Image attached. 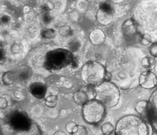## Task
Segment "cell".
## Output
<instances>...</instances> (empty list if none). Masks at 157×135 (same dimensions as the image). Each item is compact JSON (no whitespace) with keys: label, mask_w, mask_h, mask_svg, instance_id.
Masks as SVG:
<instances>
[{"label":"cell","mask_w":157,"mask_h":135,"mask_svg":"<svg viewBox=\"0 0 157 135\" xmlns=\"http://www.w3.org/2000/svg\"><path fill=\"white\" fill-rule=\"evenodd\" d=\"M75 57L70 51L63 48L49 51L45 56L44 68L48 70L61 69L73 63Z\"/></svg>","instance_id":"1"},{"label":"cell","mask_w":157,"mask_h":135,"mask_svg":"<svg viewBox=\"0 0 157 135\" xmlns=\"http://www.w3.org/2000/svg\"><path fill=\"white\" fill-rule=\"evenodd\" d=\"M150 103L147 101H140L136 104V110L140 115L145 117Z\"/></svg>","instance_id":"11"},{"label":"cell","mask_w":157,"mask_h":135,"mask_svg":"<svg viewBox=\"0 0 157 135\" xmlns=\"http://www.w3.org/2000/svg\"><path fill=\"white\" fill-rule=\"evenodd\" d=\"M12 48L13 49L14 52H17L19 50L20 47L19 45L17 44H14L12 45Z\"/></svg>","instance_id":"22"},{"label":"cell","mask_w":157,"mask_h":135,"mask_svg":"<svg viewBox=\"0 0 157 135\" xmlns=\"http://www.w3.org/2000/svg\"><path fill=\"white\" fill-rule=\"evenodd\" d=\"M137 23L133 19L128 20L123 26V33L125 37L130 41H140L143 38Z\"/></svg>","instance_id":"7"},{"label":"cell","mask_w":157,"mask_h":135,"mask_svg":"<svg viewBox=\"0 0 157 135\" xmlns=\"http://www.w3.org/2000/svg\"><path fill=\"white\" fill-rule=\"evenodd\" d=\"M15 77H18L20 80H23L29 78L32 75V70L27 66H22L13 71Z\"/></svg>","instance_id":"10"},{"label":"cell","mask_w":157,"mask_h":135,"mask_svg":"<svg viewBox=\"0 0 157 135\" xmlns=\"http://www.w3.org/2000/svg\"><path fill=\"white\" fill-rule=\"evenodd\" d=\"M100 9L102 12L109 14H111L113 13V8L109 4L106 3H102L100 6Z\"/></svg>","instance_id":"15"},{"label":"cell","mask_w":157,"mask_h":135,"mask_svg":"<svg viewBox=\"0 0 157 135\" xmlns=\"http://www.w3.org/2000/svg\"><path fill=\"white\" fill-rule=\"evenodd\" d=\"M5 59V53L2 49L1 50V61H2Z\"/></svg>","instance_id":"24"},{"label":"cell","mask_w":157,"mask_h":135,"mask_svg":"<svg viewBox=\"0 0 157 135\" xmlns=\"http://www.w3.org/2000/svg\"><path fill=\"white\" fill-rule=\"evenodd\" d=\"M112 79V75L108 72H106L105 75L104 80L106 82H109Z\"/></svg>","instance_id":"21"},{"label":"cell","mask_w":157,"mask_h":135,"mask_svg":"<svg viewBox=\"0 0 157 135\" xmlns=\"http://www.w3.org/2000/svg\"><path fill=\"white\" fill-rule=\"evenodd\" d=\"M150 52L152 56L157 57V42L154 43L150 46Z\"/></svg>","instance_id":"18"},{"label":"cell","mask_w":157,"mask_h":135,"mask_svg":"<svg viewBox=\"0 0 157 135\" xmlns=\"http://www.w3.org/2000/svg\"><path fill=\"white\" fill-rule=\"evenodd\" d=\"M102 131L104 134L108 135L111 133L113 131V126L111 124L106 123L102 126Z\"/></svg>","instance_id":"17"},{"label":"cell","mask_w":157,"mask_h":135,"mask_svg":"<svg viewBox=\"0 0 157 135\" xmlns=\"http://www.w3.org/2000/svg\"><path fill=\"white\" fill-rule=\"evenodd\" d=\"M142 64L143 68L151 70L155 65V60L152 58L145 57L142 60Z\"/></svg>","instance_id":"14"},{"label":"cell","mask_w":157,"mask_h":135,"mask_svg":"<svg viewBox=\"0 0 157 135\" xmlns=\"http://www.w3.org/2000/svg\"><path fill=\"white\" fill-rule=\"evenodd\" d=\"M95 98L105 106L111 107L117 104L120 98L119 92L114 84L104 81L94 87Z\"/></svg>","instance_id":"2"},{"label":"cell","mask_w":157,"mask_h":135,"mask_svg":"<svg viewBox=\"0 0 157 135\" xmlns=\"http://www.w3.org/2000/svg\"><path fill=\"white\" fill-rule=\"evenodd\" d=\"M146 126L142 120L136 116H129L119 120L117 125V134H135V133L146 132Z\"/></svg>","instance_id":"5"},{"label":"cell","mask_w":157,"mask_h":135,"mask_svg":"<svg viewBox=\"0 0 157 135\" xmlns=\"http://www.w3.org/2000/svg\"><path fill=\"white\" fill-rule=\"evenodd\" d=\"M59 32L60 34L63 37L67 36L73 34L71 28L67 25L62 26L59 29Z\"/></svg>","instance_id":"16"},{"label":"cell","mask_w":157,"mask_h":135,"mask_svg":"<svg viewBox=\"0 0 157 135\" xmlns=\"http://www.w3.org/2000/svg\"><path fill=\"white\" fill-rule=\"evenodd\" d=\"M140 86L146 89H151L157 86V77L150 71L143 72L139 78Z\"/></svg>","instance_id":"8"},{"label":"cell","mask_w":157,"mask_h":135,"mask_svg":"<svg viewBox=\"0 0 157 135\" xmlns=\"http://www.w3.org/2000/svg\"><path fill=\"white\" fill-rule=\"evenodd\" d=\"M79 43L77 41H73L70 42L69 46L70 50L74 51L77 50L79 48Z\"/></svg>","instance_id":"19"},{"label":"cell","mask_w":157,"mask_h":135,"mask_svg":"<svg viewBox=\"0 0 157 135\" xmlns=\"http://www.w3.org/2000/svg\"><path fill=\"white\" fill-rule=\"evenodd\" d=\"M41 35L43 38L50 39L54 38L56 36V32L53 29H47L43 30L41 33Z\"/></svg>","instance_id":"13"},{"label":"cell","mask_w":157,"mask_h":135,"mask_svg":"<svg viewBox=\"0 0 157 135\" xmlns=\"http://www.w3.org/2000/svg\"><path fill=\"white\" fill-rule=\"evenodd\" d=\"M6 122L12 129L21 132L30 130L32 124L27 114L18 110L9 114L6 118Z\"/></svg>","instance_id":"6"},{"label":"cell","mask_w":157,"mask_h":135,"mask_svg":"<svg viewBox=\"0 0 157 135\" xmlns=\"http://www.w3.org/2000/svg\"><path fill=\"white\" fill-rule=\"evenodd\" d=\"M30 92L36 98H44L47 91V87L42 83L36 82L33 83L29 87Z\"/></svg>","instance_id":"9"},{"label":"cell","mask_w":157,"mask_h":135,"mask_svg":"<svg viewBox=\"0 0 157 135\" xmlns=\"http://www.w3.org/2000/svg\"><path fill=\"white\" fill-rule=\"evenodd\" d=\"M10 19L9 17H8L7 16H4L2 18L1 20L3 23H5L9 22Z\"/></svg>","instance_id":"23"},{"label":"cell","mask_w":157,"mask_h":135,"mask_svg":"<svg viewBox=\"0 0 157 135\" xmlns=\"http://www.w3.org/2000/svg\"><path fill=\"white\" fill-rule=\"evenodd\" d=\"M15 76L13 71H8L4 73L3 76V80L4 84L7 85L13 83L15 80Z\"/></svg>","instance_id":"12"},{"label":"cell","mask_w":157,"mask_h":135,"mask_svg":"<svg viewBox=\"0 0 157 135\" xmlns=\"http://www.w3.org/2000/svg\"><path fill=\"white\" fill-rule=\"evenodd\" d=\"M49 12V11H48ZM48 12H44L43 16V20L45 23L48 24L51 21V18Z\"/></svg>","instance_id":"20"},{"label":"cell","mask_w":157,"mask_h":135,"mask_svg":"<svg viewBox=\"0 0 157 135\" xmlns=\"http://www.w3.org/2000/svg\"><path fill=\"white\" fill-rule=\"evenodd\" d=\"M82 115L85 121L91 124H96L104 119L106 110L105 106L96 99L89 100L83 105Z\"/></svg>","instance_id":"4"},{"label":"cell","mask_w":157,"mask_h":135,"mask_svg":"<svg viewBox=\"0 0 157 135\" xmlns=\"http://www.w3.org/2000/svg\"><path fill=\"white\" fill-rule=\"evenodd\" d=\"M106 71L97 62H88L82 69V78L88 86L95 87L104 82Z\"/></svg>","instance_id":"3"}]
</instances>
